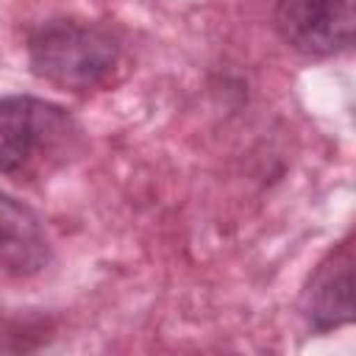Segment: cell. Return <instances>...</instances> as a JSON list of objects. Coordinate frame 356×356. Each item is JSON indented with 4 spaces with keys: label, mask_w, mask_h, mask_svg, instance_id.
Instances as JSON below:
<instances>
[{
    "label": "cell",
    "mask_w": 356,
    "mask_h": 356,
    "mask_svg": "<svg viewBox=\"0 0 356 356\" xmlns=\"http://www.w3.org/2000/svg\"><path fill=\"white\" fill-rule=\"evenodd\" d=\"M120 58L122 44L117 33L89 19L53 17L28 36L31 70L67 92H89L108 83Z\"/></svg>",
    "instance_id": "obj_1"
},
{
    "label": "cell",
    "mask_w": 356,
    "mask_h": 356,
    "mask_svg": "<svg viewBox=\"0 0 356 356\" xmlns=\"http://www.w3.org/2000/svg\"><path fill=\"white\" fill-rule=\"evenodd\" d=\"M78 142L81 128L64 106L33 95L0 97V175L44 178L75 153Z\"/></svg>",
    "instance_id": "obj_2"
},
{
    "label": "cell",
    "mask_w": 356,
    "mask_h": 356,
    "mask_svg": "<svg viewBox=\"0 0 356 356\" xmlns=\"http://www.w3.org/2000/svg\"><path fill=\"white\" fill-rule=\"evenodd\" d=\"M273 22L292 50L317 58L337 56L353 44L356 0H278Z\"/></svg>",
    "instance_id": "obj_3"
},
{
    "label": "cell",
    "mask_w": 356,
    "mask_h": 356,
    "mask_svg": "<svg viewBox=\"0 0 356 356\" xmlns=\"http://www.w3.org/2000/svg\"><path fill=\"white\" fill-rule=\"evenodd\" d=\"M303 314L312 331H331L353 320V248L339 242L309 275L303 289Z\"/></svg>",
    "instance_id": "obj_4"
},
{
    "label": "cell",
    "mask_w": 356,
    "mask_h": 356,
    "mask_svg": "<svg viewBox=\"0 0 356 356\" xmlns=\"http://www.w3.org/2000/svg\"><path fill=\"white\" fill-rule=\"evenodd\" d=\"M50 261V239L42 217L22 200L0 192V273L36 275Z\"/></svg>",
    "instance_id": "obj_5"
}]
</instances>
